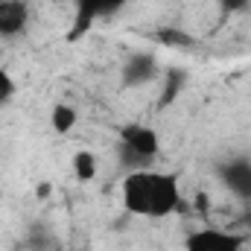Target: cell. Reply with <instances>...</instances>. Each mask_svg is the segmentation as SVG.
<instances>
[{"label":"cell","mask_w":251,"mask_h":251,"mask_svg":"<svg viewBox=\"0 0 251 251\" xmlns=\"http://www.w3.org/2000/svg\"><path fill=\"white\" fill-rule=\"evenodd\" d=\"M123 207L140 219H167L181 207V184L173 173L161 170H128L120 184Z\"/></svg>","instance_id":"obj_1"},{"label":"cell","mask_w":251,"mask_h":251,"mask_svg":"<svg viewBox=\"0 0 251 251\" xmlns=\"http://www.w3.org/2000/svg\"><path fill=\"white\" fill-rule=\"evenodd\" d=\"M120 140H123V155H128L134 161L131 170H143L152 164V158L161 152V137L152 126H143V123H131L120 131Z\"/></svg>","instance_id":"obj_2"},{"label":"cell","mask_w":251,"mask_h":251,"mask_svg":"<svg viewBox=\"0 0 251 251\" xmlns=\"http://www.w3.org/2000/svg\"><path fill=\"white\" fill-rule=\"evenodd\" d=\"M76 3V18H73V26H70V41L82 38L91 32V26L102 18H111L117 9H123L128 0H73Z\"/></svg>","instance_id":"obj_3"},{"label":"cell","mask_w":251,"mask_h":251,"mask_svg":"<svg viewBox=\"0 0 251 251\" xmlns=\"http://www.w3.org/2000/svg\"><path fill=\"white\" fill-rule=\"evenodd\" d=\"M184 251H243V237L225 228H199L184 240Z\"/></svg>","instance_id":"obj_4"},{"label":"cell","mask_w":251,"mask_h":251,"mask_svg":"<svg viewBox=\"0 0 251 251\" xmlns=\"http://www.w3.org/2000/svg\"><path fill=\"white\" fill-rule=\"evenodd\" d=\"M219 178H222V184L231 190L234 196L251 199V161L249 158H237V161L222 164Z\"/></svg>","instance_id":"obj_5"},{"label":"cell","mask_w":251,"mask_h":251,"mask_svg":"<svg viewBox=\"0 0 251 251\" xmlns=\"http://www.w3.org/2000/svg\"><path fill=\"white\" fill-rule=\"evenodd\" d=\"M29 21L26 0H3L0 3V35H18Z\"/></svg>","instance_id":"obj_6"},{"label":"cell","mask_w":251,"mask_h":251,"mask_svg":"<svg viewBox=\"0 0 251 251\" xmlns=\"http://www.w3.org/2000/svg\"><path fill=\"white\" fill-rule=\"evenodd\" d=\"M155 59L152 56H143V53H137V56H131L123 67V82L126 85H131V88H137V85H143V82H149L152 76H155Z\"/></svg>","instance_id":"obj_7"},{"label":"cell","mask_w":251,"mask_h":251,"mask_svg":"<svg viewBox=\"0 0 251 251\" xmlns=\"http://www.w3.org/2000/svg\"><path fill=\"white\" fill-rule=\"evenodd\" d=\"M70 170H73L76 181H82V184L94 181V178H97V173H100L97 155H94L91 149H76V152H73V158H70Z\"/></svg>","instance_id":"obj_8"},{"label":"cell","mask_w":251,"mask_h":251,"mask_svg":"<svg viewBox=\"0 0 251 251\" xmlns=\"http://www.w3.org/2000/svg\"><path fill=\"white\" fill-rule=\"evenodd\" d=\"M79 123V114L70 102H56L53 111H50V126L56 128V134H70L73 126Z\"/></svg>","instance_id":"obj_9"},{"label":"cell","mask_w":251,"mask_h":251,"mask_svg":"<svg viewBox=\"0 0 251 251\" xmlns=\"http://www.w3.org/2000/svg\"><path fill=\"white\" fill-rule=\"evenodd\" d=\"M158 38H161V44H167V47H193V44H196V38L187 35V32H181V29H164Z\"/></svg>","instance_id":"obj_10"},{"label":"cell","mask_w":251,"mask_h":251,"mask_svg":"<svg viewBox=\"0 0 251 251\" xmlns=\"http://www.w3.org/2000/svg\"><path fill=\"white\" fill-rule=\"evenodd\" d=\"M15 97V79L6 67H0V105H6Z\"/></svg>","instance_id":"obj_11"},{"label":"cell","mask_w":251,"mask_h":251,"mask_svg":"<svg viewBox=\"0 0 251 251\" xmlns=\"http://www.w3.org/2000/svg\"><path fill=\"white\" fill-rule=\"evenodd\" d=\"M225 12H243V9H249L251 0H216Z\"/></svg>","instance_id":"obj_12"},{"label":"cell","mask_w":251,"mask_h":251,"mask_svg":"<svg viewBox=\"0 0 251 251\" xmlns=\"http://www.w3.org/2000/svg\"><path fill=\"white\" fill-rule=\"evenodd\" d=\"M47 193H50V187L44 184V187H38V199H47Z\"/></svg>","instance_id":"obj_13"},{"label":"cell","mask_w":251,"mask_h":251,"mask_svg":"<svg viewBox=\"0 0 251 251\" xmlns=\"http://www.w3.org/2000/svg\"><path fill=\"white\" fill-rule=\"evenodd\" d=\"M50 3H67V0H50Z\"/></svg>","instance_id":"obj_14"},{"label":"cell","mask_w":251,"mask_h":251,"mask_svg":"<svg viewBox=\"0 0 251 251\" xmlns=\"http://www.w3.org/2000/svg\"><path fill=\"white\" fill-rule=\"evenodd\" d=\"M0 3H3V0H0Z\"/></svg>","instance_id":"obj_15"}]
</instances>
